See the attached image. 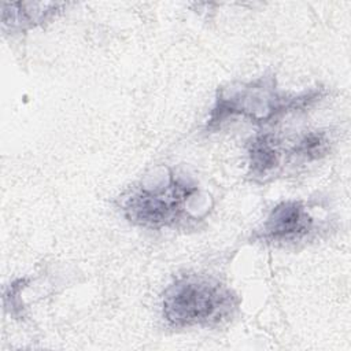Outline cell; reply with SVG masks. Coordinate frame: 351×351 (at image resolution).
Instances as JSON below:
<instances>
[{"mask_svg": "<svg viewBox=\"0 0 351 351\" xmlns=\"http://www.w3.org/2000/svg\"><path fill=\"white\" fill-rule=\"evenodd\" d=\"M250 158L252 171L258 176H265L278 165V152L267 136L258 137L252 141Z\"/></svg>", "mask_w": 351, "mask_h": 351, "instance_id": "4", "label": "cell"}, {"mask_svg": "<svg viewBox=\"0 0 351 351\" xmlns=\"http://www.w3.org/2000/svg\"><path fill=\"white\" fill-rule=\"evenodd\" d=\"M311 219L300 203L287 202L277 206L267 218L263 230L271 241H291L308 232Z\"/></svg>", "mask_w": 351, "mask_h": 351, "instance_id": "3", "label": "cell"}, {"mask_svg": "<svg viewBox=\"0 0 351 351\" xmlns=\"http://www.w3.org/2000/svg\"><path fill=\"white\" fill-rule=\"evenodd\" d=\"M328 151V140L321 133H310L304 136L295 147V152L308 160L318 159Z\"/></svg>", "mask_w": 351, "mask_h": 351, "instance_id": "5", "label": "cell"}, {"mask_svg": "<svg viewBox=\"0 0 351 351\" xmlns=\"http://www.w3.org/2000/svg\"><path fill=\"white\" fill-rule=\"evenodd\" d=\"M188 195V188L177 181L171 182L166 189H141L128 197L125 213L133 222L159 228L178 217L181 202Z\"/></svg>", "mask_w": 351, "mask_h": 351, "instance_id": "2", "label": "cell"}, {"mask_svg": "<svg viewBox=\"0 0 351 351\" xmlns=\"http://www.w3.org/2000/svg\"><path fill=\"white\" fill-rule=\"evenodd\" d=\"M232 308L228 289L195 277L178 280L166 291L163 299L165 317L174 326L215 324L230 315Z\"/></svg>", "mask_w": 351, "mask_h": 351, "instance_id": "1", "label": "cell"}]
</instances>
